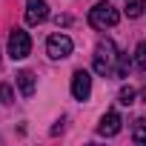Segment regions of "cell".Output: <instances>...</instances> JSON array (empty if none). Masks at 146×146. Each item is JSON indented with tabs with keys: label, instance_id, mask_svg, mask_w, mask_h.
Listing matches in <instances>:
<instances>
[{
	"label": "cell",
	"instance_id": "cell-3",
	"mask_svg": "<svg viewBox=\"0 0 146 146\" xmlns=\"http://www.w3.org/2000/svg\"><path fill=\"white\" fill-rule=\"evenodd\" d=\"M29 52H32V37H29V32L15 29V32L9 35V57H12V60H23V57H29Z\"/></svg>",
	"mask_w": 146,
	"mask_h": 146
},
{
	"label": "cell",
	"instance_id": "cell-14",
	"mask_svg": "<svg viewBox=\"0 0 146 146\" xmlns=\"http://www.w3.org/2000/svg\"><path fill=\"white\" fill-rule=\"evenodd\" d=\"M0 98H3V103H15V92H12V86H9V83L0 86Z\"/></svg>",
	"mask_w": 146,
	"mask_h": 146
},
{
	"label": "cell",
	"instance_id": "cell-15",
	"mask_svg": "<svg viewBox=\"0 0 146 146\" xmlns=\"http://www.w3.org/2000/svg\"><path fill=\"white\" fill-rule=\"evenodd\" d=\"M69 23H72V17H69V15H63V17H57V26H69Z\"/></svg>",
	"mask_w": 146,
	"mask_h": 146
},
{
	"label": "cell",
	"instance_id": "cell-9",
	"mask_svg": "<svg viewBox=\"0 0 146 146\" xmlns=\"http://www.w3.org/2000/svg\"><path fill=\"white\" fill-rule=\"evenodd\" d=\"M132 140H135V143H146V117L135 120V126H132Z\"/></svg>",
	"mask_w": 146,
	"mask_h": 146
},
{
	"label": "cell",
	"instance_id": "cell-1",
	"mask_svg": "<svg viewBox=\"0 0 146 146\" xmlns=\"http://www.w3.org/2000/svg\"><path fill=\"white\" fill-rule=\"evenodd\" d=\"M117 66V49L112 40H100L95 46V72L98 75H112Z\"/></svg>",
	"mask_w": 146,
	"mask_h": 146
},
{
	"label": "cell",
	"instance_id": "cell-5",
	"mask_svg": "<svg viewBox=\"0 0 146 146\" xmlns=\"http://www.w3.org/2000/svg\"><path fill=\"white\" fill-rule=\"evenodd\" d=\"M72 95H75V100H89V95H92V78H89V72L78 69L75 75H72Z\"/></svg>",
	"mask_w": 146,
	"mask_h": 146
},
{
	"label": "cell",
	"instance_id": "cell-10",
	"mask_svg": "<svg viewBox=\"0 0 146 146\" xmlns=\"http://www.w3.org/2000/svg\"><path fill=\"white\" fill-rule=\"evenodd\" d=\"M135 98H137V92H135L132 86H123V89H120V95H117V103H120V106H132V103H135Z\"/></svg>",
	"mask_w": 146,
	"mask_h": 146
},
{
	"label": "cell",
	"instance_id": "cell-11",
	"mask_svg": "<svg viewBox=\"0 0 146 146\" xmlns=\"http://www.w3.org/2000/svg\"><path fill=\"white\" fill-rule=\"evenodd\" d=\"M143 9H146L143 0H126V15H129V17H140Z\"/></svg>",
	"mask_w": 146,
	"mask_h": 146
},
{
	"label": "cell",
	"instance_id": "cell-6",
	"mask_svg": "<svg viewBox=\"0 0 146 146\" xmlns=\"http://www.w3.org/2000/svg\"><path fill=\"white\" fill-rule=\"evenodd\" d=\"M49 17V6L46 0H26V23L29 26H37Z\"/></svg>",
	"mask_w": 146,
	"mask_h": 146
},
{
	"label": "cell",
	"instance_id": "cell-12",
	"mask_svg": "<svg viewBox=\"0 0 146 146\" xmlns=\"http://www.w3.org/2000/svg\"><path fill=\"white\" fill-rule=\"evenodd\" d=\"M115 72H117V78H126V75H129V54H117Z\"/></svg>",
	"mask_w": 146,
	"mask_h": 146
},
{
	"label": "cell",
	"instance_id": "cell-2",
	"mask_svg": "<svg viewBox=\"0 0 146 146\" xmlns=\"http://www.w3.org/2000/svg\"><path fill=\"white\" fill-rule=\"evenodd\" d=\"M117 20H120V15H117V9L109 3V0H100V3L89 12V23L95 29H112Z\"/></svg>",
	"mask_w": 146,
	"mask_h": 146
},
{
	"label": "cell",
	"instance_id": "cell-16",
	"mask_svg": "<svg viewBox=\"0 0 146 146\" xmlns=\"http://www.w3.org/2000/svg\"><path fill=\"white\" fill-rule=\"evenodd\" d=\"M140 98H143V103H146V89H143V92H140Z\"/></svg>",
	"mask_w": 146,
	"mask_h": 146
},
{
	"label": "cell",
	"instance_id": "cell-4",
	"mask_svg": "<svg viewBox=\"0 0 146 146\" xmlns=\"http://www.w3.org/2000/svg\"><path fill=\"white\" fill-rule=\"evenodd\" d=\"M72 37L69 35H52L49 40H46V52H49V57L52 60H63V57H69L72 54Z\"/></svg>",
	"mask_w": 146,
	"mask_h": 146
},
{
	"label": "cell",
	"instance_id": "cell-13",
	"mask_svg": "<svg viewBox=\"0 0 146 146\" xmlns=\"http://www.w3.org/2000/svg\"><path fill=\"white\" fill-rule=\"evenodd\" d=\"M135 63L146 72V40H143V43H137V49H135Z\"/></svg>",
	"mask_w": 146,
	"mask_h": 146
},
{
	"label": "cell",
	"instance_id": "cell-7",
	"mask_svg": "<svg viewBox=\"0 0 146 146\" xmlns=\"http://www.w3.org/2000/svg\"><path fill=\"white\" fill-rule=\"evenodd\" d=\"M120 115L117 112H106L103 117H100V123H98V135H103V137H115L117 132H120Z\"/></svg>",
	"mask_w": 146,
	"mask_h": 146
},
{
	"label": "cell",
	"instance_id": "cell-8",
	"mask_svg": "<svg viewBox=\"0 0 146 146\" xmlns=\"http://www.w3.org/2000/svg\"><path fill=\"white\" fill-rule=\"evenodd\" d=\"M17 86H20V95L23 98H32L35 95V75H32V72L29 69H23V72H17Z\"/></svg>",
	"mask_w": 146,
	"mask_h": 146
}]
</instances>
